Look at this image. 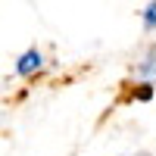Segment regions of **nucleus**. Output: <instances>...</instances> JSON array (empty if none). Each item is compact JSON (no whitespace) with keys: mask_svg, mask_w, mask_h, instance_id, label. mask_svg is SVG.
I'll use <instances>...</instances> for the list:
<instances>
[{"mask_svg":"<svg viewBox=\"0 0 156 156\" xmlns=\"http://www.w3.org/2000/svg\"><path fill=\"white\" fill-rule=\"evenodd\" d=\"M144 28H147V31H153V28H156V0L147 6V12H144Z\"/></svg>","mask_w":156,"mask_h":156,"instance_id":"obj_3","label":"nucleus"},{"mask_svg":"<svg viewBox=\"0 0 156 156\" xmlns=\"http://www.w3.org/2000/svg\"><path fill=\"white\" fill-rule=\"evenodd\" d=\"M140 75H156V50H150L144 66H140Z\"/></svg>","mask_w":156,"mask_h":156,"instance_id":"obj_2","label":"nucleus"},{"mask_svg":"<svg viewBox=\"0 0 156 156\" xmlns=\"http://www.w3.org/2000/svg\"><path fill=\"white\" fill-rule=\"evenodd\" d=\"M41 66H44V56H41V50H25V53L16 59V75L28 78V75H34Z\"/></svg>","mask_w":156,"mask_h":156,"instance_id":"obj_1","label":"nucleus"}]
</instances>
